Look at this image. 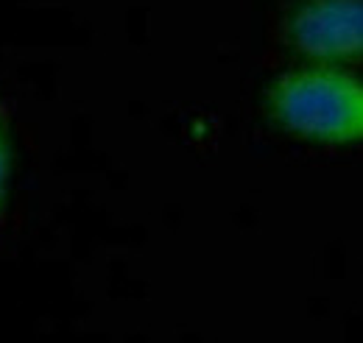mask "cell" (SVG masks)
Returning a JSON list of instances; mask_svg holds the SVG:
<instances>
[{"label": "cell", "mask_w": 363, "mask_h": 343, "mask_svg": "<svg viewBox=\"0 0 363 343\" xmlns=\"http://www.w3.org/2000/svg\"><path fill=\"white\" fill-rule=\"evenodd\" d=\"M272 112L288 131L316 142H363V81L338 70H299L272 89Z\"/></svg>", "instance_id": "obj_1"}, {"label": "cell", "mask_w": 363, "mask_h": 343, "mask_svg": "<svg viewBox=\"0 0 363 343\" xmlns=\"http://www.w3.org/2000/svg\"><path fill=\"white\" fill-rule=\"evenodd\" d=\"M291 45L316 62L363 56V0H308L288 23Z\"/></svg>", "instance_id": "obj_2"}, {"label": "cell", "mask_w": 363, "mask_h": 343, "mask_svg": "<svg viewBox=\"0 0 363 343\" xmlns=\"http://www.w3.org/2000/svg\"><path fill=\"white\" fill-rule=\"evenodd\" d=\"M3 187H6V137L0 126V198H3Z\"/></svg>", "instance_id": "obj_3"}]
</instances>
